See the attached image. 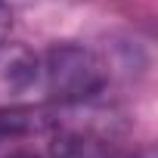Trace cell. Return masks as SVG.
Instances as JSON below:
<instances>
[{
  "label": "cell",
  "instance_id": "1",
  "mask_svg": "<svg viewBox=\"0 0 158 158\" xmlns=\"http://www.w3.org/2000/svg\"><path fill=\"white\" fill-rule=\"evenodd\" d=\"M109 84V65L84 44H53L40 53V90L44 99L59 106H81L99 96Z\"/></svg>",
  "mask_w": 158,
  "mask_h": 158
},
{
  "label": "cell",
  "instance_id": "2",
  "mask_svg": "<svg viewBox=\"0 0 158 158\" xmlns=\"http://www.w3.org/2000/svg\"><path fill=\"white\" fill-rule=\"evenodd\" d=\"M37 99H44L40 53L25 44L0 40V112L28 109Z\"/></svg>",
  "mask_w": 158,
  "mask_h": 158
},
{
  "label": "cell",
  "instance_id": "3",
  "mask_svg": "<svg viewBox=\"0 0 158 158\" xmlns=\"http://www.w3.org/2000/svg\"><path fill=\"white\" fill-rule=\"evenodd\" d=\"M50 158H118V155L112 152L106 136H99L93 130L65 127V130H59L53 136Z\"/></svg>",
  "mask_w": 158,
  "mask_h": 158
},
{
  "label": "cell",
  "instance_id": "4",
  "mask_svg": "<svg viewBox=\"0 0 158 158\" xmlns=\"http://www.w3.org/2000/svg\"><path fill=\"white\" fill-rule=\"evenodd\" d=\"M40 127V121H34V115H28L25 109H13V112H0V155L10 152V143L34 133Z\"/></svg>",
  "mask_w": 158,
  "mask_h": 158
},
{
  "label": "cell",
  "instance_id": "5",
  "mask_svg": "<svg viewBox=\"0 0 158 158\" xmlns=\"http://www.w3.org/2000/svg\"><path fill=\"white\" fill-rule=\"evenodd\" d=\"M13 22H16V16H13V6L6 3V0H0V40H10Z\"/></svg>",
  "mask_w": 158,
  "mask_h": 158
},
{
  "label": "cell",
  "instance_id": "6",
  "mask_svg": "<svg viewBox=\"0 0 158 158\" xmlns=\"http://www.w3.org/2000/svg\"><path fill=\"white\" fill-rule=\"evenodd\" d=\"M121 158H155V149L152 146H143V149H136L130 155H121Z\"/></svg>",
  "mask_w": 158,
  "mask_h": 158
},
{
  "label": "cell",
  "instance_id": "7",
  "mask_svg": "<svg viewBox=\"0 0 158 158\" xmlns=\"http://www.w3.org/2000/svg\"><path fill=\"white\" fill-rule=\"evenodd\" d=\"M0 158H40V155H31V152H6V155H0Z\"/></svg>",
  "mask_w": 158,
  "mask_h": 158
}]
</instances>
